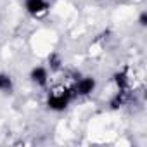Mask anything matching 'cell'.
I'll return each mask as SVG.
<instances>
[{
  "label": "cell",
  "instance_id": "cell-1",
  "mask_svg": "<svg viewBox=\"0 0 147 147\" xmlns=\"http://www.w3.org/2000/svg\"><path fill=\"white\" fill-rule=\"evenodd\" d=\"M73 95V90H66L64 94H59V95H52L49 97V107L50 109H55V111H61L67 106L69 99Z\"/></svg>",
  "mask_w": 147,
  "mask_h": 147
},
{
  "label": "cell",
  "instance_id": "cell-2",
  "mask_svg": "<svg viewBox=\"0 0 147 147\" xmlns=\"http://www.w3.org/2000/svg\"><path fill=\"white\" fill-rule=\"evenodd\" d=\"M26 9L31 14H40L47 9V2L45 0H26Z\"/></svg>",
  "mask_w": 147,
  "mask_h": 147
},
{
  "label": "cell",
  "instance_id": "cell-3",
  "mask_svg": "<svg viewBox=\"0 0 147 147\" xmlns=\"http://www.w3.org/2000/svg\"><path fill=\"white\" fill-rule=\"evenodd\" d=\"M94 87H95L94 78H83V80L78 83V87H76V94H80V95H88V94L94 90Z\"/></svg>",
  "mask_w": 147,
  "mask_h": 147
},
{
  "label": "cell",
  "instance_id": "cell-4",
  "mask_svg": "<svg viewBox=\"0 0 147 147\" xmlns=\"http://www.w3.org/2000/svg\"><path fill=\"white\" fill-rule=\"evenodd\" d=\"M31 78H33L36 83L45 85V83H47V71H45L43 67H35L33 73H31Z\"/></svg>",
  "mask_w": 147,
  "mask_h": 147
},
{
  "label": "cell",
  "instance_id": "cell-5",
  "mask_svg": "<svg viewBox=\"0 0 147 147\" xmlns=\"http://www.w3.org/2000/svg\"><path fill=\"white\" fill-rule=\"evenodd\" d=\"M11 87H12L11 78L5 75H0V90H11Z\"/></svg>",
  "mask_w": 147,
  "mask_h": 147
},
{
  "label": "cell",
  "instance_id": "cell-6",
  "mask_svg": "<svg viewBox=\"0 0 147 147\" xmlns=\"http://www.w3.org/2000/svg\"><path fill=\"white\" fill-rule=\"evenodd\" d=\"M114 78H116L118 87H119L121 90H125V87H126V76H125V73H118V75H116Z\"/></svg>",
  "mask_w": 147,
  "mask_h": 147
},
{
  "label": "cell",
  "instance_id": "cell-7",
  "mask_svg": "<svg viewBox=\"0 0 147 147\" xmlns=\"http://www.w3.org/2000/svg\"><path fill=\"white\" fill-rule=\"evenodd\" d=\"M49 61H50V64H52V67H54V69H57V67H59V57H57L55 54H52Z\"/></svg>",
  "mask_w": 147,
  "mask_h": 147
},
{
  "label": "cell",
  "instance_id": "cell-8",
  "mask_svg": "<svg viewBox=\"0 0 147 147\" xmlns=\"http://www.w3.org/2000/svg\"><path fill=\"white\" fill-rule=\"evenodd\" d=\"M140 24H142V26H145V24H147V14H145V12L140 16Z\"/></svg>",
  "mask_w": 147,
  "mask_h": 147
}]
</instances>
